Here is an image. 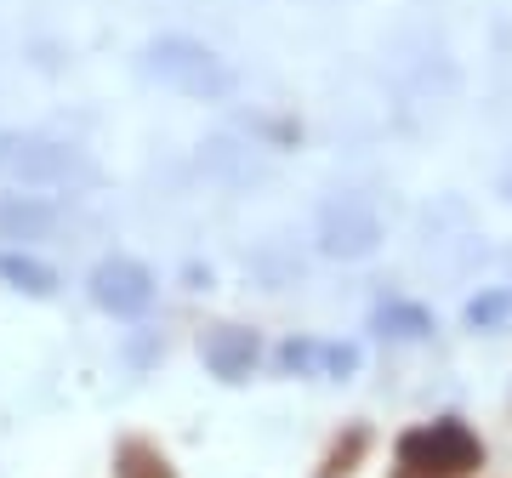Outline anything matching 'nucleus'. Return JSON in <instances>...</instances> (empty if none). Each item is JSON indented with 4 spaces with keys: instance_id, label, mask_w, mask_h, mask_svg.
Returning a JSON list of instances; mask_svg holds the SVG:
<instances>
[{
    "instance_id": "obj_1",
    "label": "nucleus",
    "mask_w": 512,
    "mask_h": 478,
    "mask_svg": "<svg viewBox=\"0 0 512 478\" xmlns=\"http://www.w3.org/2000/svg\"><path fill=\"white\" fill-rule=\"evenodd\" d=\"M484 461V444L473 439V427L444 416V422L410 427L399 439V467L404 478H461Z\"/></svg>"
},
{
    "instance_id": "obj_2",
    "label": "nucleus",
    "mask_w": 512,
    "mask_h": 478,
    "mask_svg": "<svg viewBox=\"0 0 512 478\" xmlns=\"http://www.w3.org/2000/svg\"><path fill=\"white\" fill-rule=\"evenodd\" d=\"M154 69H160L171 86H183V92H228V74L217 69V57L200 52V46H183V40L154 46Z\"/></svg>"
},
{
    "instance_id": "obj_3",
    "label": "nucleus",
    "mask_w": 512,
    "mask_h": 478,
    "mask_svg": "<svg viewBox=\"0 0 512 478\" xmlns=\"http://www.w3.org/2000/svg\"><path fill=\"white\" fill-rule=\"evenodd\" d=\"M92 296L109 313H143L148 296H154V279H148V268H137V262H103L92 274Z\"/></svg>"
},
{
    "instance_id": "obj_4",
    "label": "nucleus",
    "mask_w": 512,
    "mask_h": 478,
    "mask_svg": "<svg viewBox=\"0 0 512 478\" xmlns=\"http://www.w3.org/2000/svg\"><path fill=\"white\" fill-rule=\"evenodd\" d=\"M256 359V336L251 331H217L211 342H205V365L217 370V376H228V382H239L245 370H251Z\"/></svg>"
},
{
    "instance_id": "obj_5",
    "label": "nucleus",
    "mask_w": 512,
    "mask_h": 478,
    "mask_svg": "<svg viewBox=\"0 0 512 478\" xmlns=\"http://www.w3.org/2000/svg\"><path fill=\"white\" fill-rule=\"evenodd\" d=\"M114 467H120V478H177L171 473V461H165L148 439H126L120 444V456H114Z\"/></svg>"
},
{
    "instance_id": "obj_6",
    "label": "nucleus",
    "mask_w": 512,
    "mask_h": 478,
    "mask_svg": "<svg viewBox=\"0 0 512 478\" xmlns=\"http://www.w3.org/2000/svg\"><path fill=\"white\" fill-rule=\"evenodd\" d=\"M370 450V433L365 427H348L342 439L330 444V456H325V467H319V478H348L353 467H359V456Z\"/></svg>"
},
{
    "instance_id": "obj_7",
    "label": "nucleus",
    "mask_w": 512,
    "mask_h": 478,
    "mask_svg": "<svg viewBox=\"0 0 512 478\" xmlns=\"http://www.w3.org/2000/svg\"><path fill=\"white\" fill-rule=\"evenodd\" d=\"M0 274L6 279H18L23 291H52V274H46V268H40V262H29V257H0Z\"/></svg>"
},
{
    "instance_id": "obj_8",
    "label": "nucleus",
    "mask_w": 512,
    "mask_h": 478,
    "mask_svg": "<svg viewBox=\"0 0 512 478\" xmlns=\"http://www.w3.org/2000/svg\"><path fill=\"white\" fill-rule=\"evenodd\" d=\"M501 313H507V302H501V296H490V302H473V325H495Z\"/></svg>"
}]
</instances>
